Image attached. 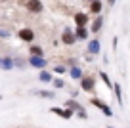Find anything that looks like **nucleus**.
<instances>
[{
  "mask_svg": "<svg viewBox=\"0 0 130 128\" xmlns=\"http://www.w3.org/2000/svg\"><path fill=\"white\" fill-rule=\"evenodd\" d=\"M29 65L35 67V69H46L48 61L44 59V56H32V54H31V57H29Z\"/></svg>",
  "mask_w": 130,
  "mask_h": 128,
  "instance_id": "obj_1",
  "label": "nucleus"
},
{
  "mask_svg": "<svg viewBox=\"0 0 130 128\" xmlns=\"http://www.w3.org/2000/svg\"><path fill=\"white\" fill-rule=\"evenodd\" d=\"M90 103L96 105L98 109H102V113H103L105 117H113V111H111V107H109L107 103H103L102 100H98V98H92V100H90Z\"/></svg>",
  "mask_w": 130,
  "mask_h": 128,
  "instance_id": "obj_2",
  "label": "nucleus"
},
{
  "mask_svg": "<svg viewBox=\"0 0 130 128\" xmlns=\"http://www.w3.org/2000/svg\"><path fill=\"white\" fill-rule=\"evenodd\" d=\"M94 86H96V78H92V76H82L80 78V88L84 92H92Z\"/></svg>",
  "mask_w": 130,
  "mask_h": 128,
  "instance_id": "obj_3",
  "label": "nucleus"
},
{
  "mask_svg": "<svg viewBox=\"0 0 130 128\" xmlns=\"http://www.w3.org/2000/svg\"><path fill=\"white\" fill-rule=\"evenodd\" d=\"M27 10L32 13H40L42 10H44V6H42V0H27Z\"/></svg>",
  "mask_w": 130,
  "mask_h": 128,
  "instance_id": "obj_4",
  "label": "nucleus"
},
{
  "mask_svg": "<svg viewBox=\"0 0 130 128\" xmlns=\"http://www.w3.org/2000/svg\"><path fill=\"white\" fill-rule=\"evenodd\" d=\"M17 36H19L21 40H25V42H32V40H35V31H32V29H19Z\"/></svg>",
  "mask_w": 130,
  "mask_h": 128,
  "instance_id": "obj_5",
  "label": "nucleus"
},
{
  "mask_svg": "<svg viewBox=\"0 0 130 128\" xmlns=\"http://www.w3.org/2000/svg\"><path fill=\"white\" fill-rule=\"evenodd\" d=\"M61 40H63L65 44H75V42H77V36H75V33L71 31V29H67L65 27V31H63V35H61Z\"/></svg>",
  "mask_w": 130,
  "mask_h": 128,
  "instance_id": "obj_6",
  "label": "nucleus"
},
{
  "mask_svg": "<svg viewBox=\"0 0 130 128\" xmlns=\"http://www.w3.org/2000/svg\"><path fill=\"white\" fill-rule=\"evenodd\" d=\"M50 111L56 113V115H59L61 119H71V117H73V113H75L73 109H61V107H52Z\"/></svg>",
  "mask_w": 130,
  "mask_h": 128,
  "instance_id": "obj_7",
  "label": "nucleus"
},
{
  "mask_svg": "<svg viewBox=\"0 0 130 128\" xmlns=\"http://www.w3.org/2000/svg\"><path fill=\"white\" fill-rule=\"evenodd\" d=\"M0 67L4 69V71H12L15 67V63H13L12 57H0Z\"/></svg>",
  "mask_w": 130,
  "mask_h": 128,
  "instance_id": "obj_8",
  "label": "nucleus"
},
{
  "mask_svg": "<svg viewBox=\"0 0 130 128\" xmlns=\"http://www.w3.org/2000/svg\"><path fill=\"white\" fill-rule=\"evenodd\" d=\"M75 36H77V40H86V38H88V31H86V27H84V25H77Z\"/></svg>",
  "mask_w": 130,
  "mask_h": 128,
  "instance_id": "obj_9",
  "label": "nucleus"
},
{
  "mask_svg": "<svg viewBox=\"0 0 130 128\" xmlns=\"http://www.w3.org/2000/svg\"><path fill=\"white\" fill-rule=\"evenodd\" d=\"M100 50H102V44H100L98 38L88 42V54H100Z\"/></svg>",
  "mask_w": 130,
  "mask_h": 128,
  "instance_id": "obj_10",
  "label": "nucleus"
},
{
  "mask_svg": "<svg viewBox=\"0 0 130 128\" xmlns=\"http://www.w3.org/2000/svg\"><path fill=\"white\" fill-rule=\"evenodd\" d=\"M38 80L40 82H52L54 80V76H52V73H48V71H44V69H40V75H38Z\"/></svg>",
  "mask_w": 130,
  "mask_h": 128,
  "instance_id": "obj_11",
  "label": "nucleus"
},
{
  "mask_svg": "<svg viewBox=\"0 0 130 128\" xmlns=\"http://www.w3.org/2000/svg\"><path fill=\"white\" fill-rule=\"evenodd\" d=\"M75 23H77V25H86V23H88V15L82 13V12L75 13Z\"/></svg>",
  "mask_w": 130,
  "mask_h": 128,
  "instance_id": "obj_12",
  "label": "nucleus"
},
{
  "mask_svg": "<svg viewBox=\"0 0 130 128\" xmlns=\"http://www.w3.org/2000/svg\"><path fill=\"white\" fill-rule=\"evenodd\" d=\"M71 76H73L75 80H80L82 76H84V73H82V69H80V67L73 65V67H71Z\"/></svg>",
  "mask_w": 130,
  "mask_h": 128,
  "instance_id": "obj_13",
  "label": "nucleus"
},
{
  "mask_svg": "<svg viewBox=\"0 0 130 128\" xmlns=\"http://www.w3.org/2000/svg\"><path fill=\"white\" fill-rule=\"evenodd\" d=\"M102 27H103V17L100 15V13H98V17L94 19V23H92V31H94V33H98Z\"/></svg>",
  "mask_w": 130,
  "mask_h": 128,
  "instance_id": "obj_14",
  "label": "nucleus"
},
{
  "mask_svg": "<svg viewBox=\"0 0 130 128\" xmlns=\"http://www.w3.org/2000/svg\"><path fill=\"white\" fill-rule=\"evenodd\" d=\"M90 12L92 13H100L102 12V2H100V0H92V2H90Z\"/></svg>",
  "mask_w": 130,
  "mask_h": 128,
  "instance_id": "obj_15",
  "label": "nucleus"
},
{
  "mask_svg": "<svg viewBox=\"0 0 130 128\" xmlns=\"http://www.w3.org/2000/svg\"><path fill=\"white\" fill-rule=\"evenodd\" d=\"M113 90H115V98H117V101L122 105V90H121V84H113Z\"/></svg>",
  "mask_w": 130,
  "mask_h": 128,
  "instance_id": "obj_16",
  "label": "nucleus"
},
{
  "mask_svg": "<svg viewBox=\"0 0 130 128\" xmlns=\"http://www.w3.org/2000/svg\"><path fill=\"white\" fill-rule=\"evenodd\" d=\"M65 107L73 109V111H78V109H82V105H80V103H77L75 100H67V101H65Z\"/></svg>",
  "mask_w": 130,
  "mask_h": 128,
  "instance_id": "obj_17",
  "label": "nucleus"
},
{
  "mask_svg": "<svg viewBox=\"0 0 130 128\" xmlns=\"http://www.w3.org/2000/svg\"><path fill=\"white\" fill-rule=\"evenodd\" d=\"M100 78H102L103 82H105V86H107V88H113V82H111V78H109V76H107V75H105L103 71L100 73Z\"/></svg>",
  "mask_w": 130,
  "mask_h": 128,
  "instance_id": "obj_18",
  "label": "nucleus"
},
{
  "mask_svg": "<svg viewBox=\"0 0 130 128\" xmlns=\"http://www.w3.org/2000/svg\"><path fill=\"white\" fill-rule=\"evenodd\" d=\"M31 54H32V56H44V50H42L40 46L35 44V46H31Z\"/></svg>",
  "mask_w": 130,
  "mask_h": 128,
  "instance_id": "obj_19",
  "label": "nucleus"
},
{
  "mask_svg": "<svg viewBox=\"0 0 130 128\" xmlns=\"http://www.w3.org/2000/svg\"><path fill=\"white\" fill-rule=\"evenodd\" d=\"M38 96L40 98H50V100H54V98H56V94L54 92H48V90H40V92H37Z\"/></svg>",
  "mask_w": 130,
  "mask_h": 128,
  "instance_id": "obj_20",
  "label": "nucleus"
},
{
  "mask_svg": "<svg viewBox=\"0 0 130 128\" xmlns=\"http://www.w3.org/2000/svg\"><path fill=\"white\" fill-rule=\"evenodd\" d=\"M52 82H54V86H56V88H63V86H65V80H63V78H54Z\"/></svg>",
  "mask_w": 130,
  "mask_h": 128,
  "instance_id": "obj_21",
  "label": "nucleus"
},
{
  "mask_svg": "<svg viewBox=\"0 0 130 128\" xmlns=\"http://www.w3.org/2000/svg\"><path fill=\"white\" fill-rule=\"evenodd\" d=\"M10 35H12L10 29H2L0 27V38H10Z\"/></svg>",
  "mask_w": 130,
  "mask_h": 128,
  "instance_id": "obj_22",
  "label": "nucleus"
},
{
  "mask_svg": "<svg viewBox=\"0 0 130 128\" xmlns=\"http://www.w3.org/2000/svg\"><path fill=\"white\" fill-rule=\"evenodd\" d=\"M54 71H56L57 75H65V71H67V67H65V65H57V67L54 69Z\"/></svg>",
  "mask_w": 130,
  "mask_h": 128,
  "instance_id": "obj_23",
  "label": "nucleus"
},
{
  "mask_svg": "<svg viewBox=\"0 0 130 128\" xmlns=\"http://www.w3.org/2000/svg\"><path fill=\"white\" fill-rule=\"evenodd\" d=\"M13 63H15V67H25V61L21 59V57H15V59H13Z\"/></svg>",
  "mask_w": 130,
  "mask_h": 128,
  "instance_id": "obj_24",
  "label": "nucleus"
},
{
  "mask_svg": "<svg viewBox=\"0 0 130 128\" xmlns=\"http://www.w3.org/2000/svg\"><path fill=\"white\" fill-rule=\"evenodd\" d=\"M77 115L80 117V119H88V115H86V111H82V109H78V111H77Z\"/></svg>",
  "mask_w": 130,
  "mask_h": 128,
  "instance_id": "obj_25",
  "label": "nucleus"
},
{
  "mask_svg": "<svg viewBox=\"0 0 130 128\" xmlns=\"http://www.w3.org/2000/svg\"><path fill=\"white\" fill-rule=\"evenodd\" d=\"M115 2H117V0H107V4H109V6H115Z\"/></svg>",
  "mask_w": 130,
  "mask_h": 128,
  "instance_id": "obj_26",
  "label": "nucleus"
},
{
  "mask_svg": "<svg viewBox=\"0 0 130 128\" xmlns=\"http://www.w3.org/2000/svg\"><path fill=\"white\" fill-rule=\"evenodd\" d=\"M2 2H8V0H2Z\"/></svg>",
  "mask_w": 130,
  "mask_h": 128,
  "instance_id": "obj_27",
  "label": "nucleus"
},
{
  "mask_svg": "<svg viewBox=\"0 0 130 128\" xmlns=\"http://www.w3.org/2000/svg\"><path fill=\"white\" fill-rule=\"evenodd\" d=\"M88 2H92V0H88Z\"/></svg>",
  "mask_w": 130,
  "mask_h": 128,
  "instance_id": "obj_28",
  "label": "nucleus"
},
{
  "mask_svg": "<svg viewBox=\"0 0 130 128\" xmlns=\"http://www.w3.org/2000/svg\"><path fill=\"white\" fill-rule=\"evenodd\" d=\"M0 100H2V96H0Z\"/></svg>",
  "mask_w": 130,
  "mask_h": 128,
  "instance_id": "obj_29",
  "label": "nucleus"
},
{
  "mask_svg": "<svg viewBox=\"0 0 130 128\" xmlns=\"http://www.w3.org/2000/svg\"><path fill=\"white\" fill-rule=\"evenodd\" d=\"M107 128H111V126H107Z\"/></svg>",
  "mask_w": 130,
  "mask_h": 128,
  "instance_id": "obj_30",
  "label": "nucleus"
}]
</instances>
